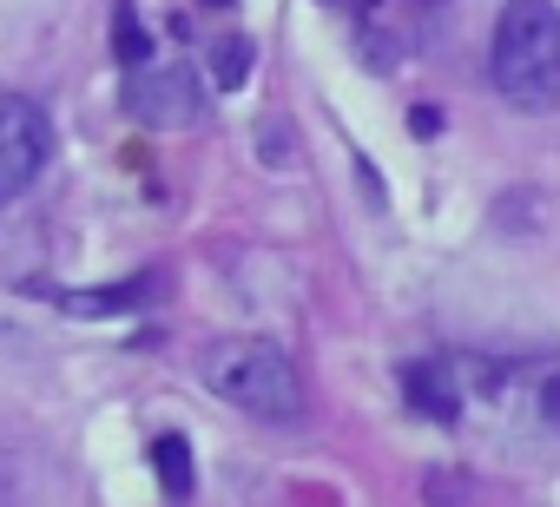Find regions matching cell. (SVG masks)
<instances>
[{"label":"cell","mask_w":560,"mask_h":507,"mask_svg":"<svg viewBox=\"0 0 560 507\" xmlns=\"http://www.w3.org/2000/svg\"><path fill=\"white\" fill-rule=\"evenodd\" d=\"M494 93L521 113H553L560 99V14L553 0H508L494 21Z\"/></svg>","instance_id":"1"},{"label":"cell","mask_w":560,"mask_h":507,"mask_svg":"<svg viewBox=\"0 0 560 507\" xmlns=\"http://www.w3.org/2000/svg\"><path fill=\"white\" fill-rule=\"evenodd\" d=\"M205 382L211 396H224L231 409L270 422V428H291L304 415V382H298V363L264 343V337H231V343H211L205 350Z\"/></svg>","instance_id":"2"},{"label":"cell","mask_w":560,"mask_h":507,"mask_svg":"<svg viewBox=\"0 0 560 507\" xmlns=\"http://www.w3.org/2000/svg\"><path fill=\"white\" fill-rule=\"evenodd\" d=\"M54 158V126L34 99L0 86V211H8L21 191H34V178Z\"/></svg>","instance_id":"3"},{"label":"cell","mask_w":560,"mask_h":507,"mask_svg":"<svg viewBox=\"0 0 560 507\" xmlns=\"http://www.w3.org/2000/svg\"><path fill=\"white\" fill-rule=\"evenodd\" d=\"M126 113H132L139 126L178 132V126H198V119H205V86L191 80V67H132V80H126Z\"/></svg>","instance_id":"4"},{"label":"cell","mask_w":560,"mask_h":507,"mask_svg":"<svg viewBox=\"0 0 560 507\" xmlns=\"http://www.w3.org/2000/svg\"><path fill=\"white\" fill-rule=\"evenodd\" d=\"M402 396H409V409H422L429 422H448V428H455V415H462L455 376H442V369H429V363H409V369H402Z\"/></svg>","instance_id":"5"},{"label":"cell","mask_w":560,"mask_h":507,"mask_svg":"<svg viewBox=\"0 0 560 507\" xmlns=\"http://www.w3.org/2000/svg\"><path fill=\"white\" fill-rule=\"evenodd\" d=\"M145 297H165V278H132V284H113V291H60V310L73 317H113V310H139Z\"/></svg>","instance_id":"6"},{"label":"cell","mask_w":560,"mask_h":507,"mask_svg":"<svg viewBox=\"0 0 560 507\" xmlns=\"http://www.w3.org/2000/svg\"><path fill=\"white\" fill-rule=\"evenodd\" d=\"M152 468H159V481H165L172 500H185L198 487V461H191V441L185 435H159L152 441Z\"/></svg>","instance_id":"7"},{"label":"cell","mask_w":560,"mask_h":507,"mask_svg":"<svg viewBox=\"0 0 560 507\" xmlns=\"http://www.w3.org/2000/svg\"><path fill=\"white\" fill-rule=\"evenodd\" d=\"M113 54H119L126 73L152 60V40H145V27H139V0H119V8H113Z\"/></svg>","instance_id":"8"},{"label":"cell","mask_w":560,"mask_h":507,"mask_svg":"<svg viewBox=\"0 0 560 507\" xmlns=\"http://www.w3.org/2000/svg\"><path fill=\"white\" fill-rule=\"evenodd\" d=\"M211 80L231 93V86H244L250 80V40H218V67H211Z\"/></svg>","instance_id":"9"},{"label":"cell","mask_w":560,"mask_h":507,"mask_svg":"<svg viewBox=\"0 0 560 507\" xmlns=\"http://www.w3.org/2000/svg\"><path fill=\"white\" fill-rule=\"evenodd\" d=\"M363 8H383V0H363Z\"/></svg>","instance_id":"10"},{"label":"cell","mask_w":560,"mask_h":507,"mask_svg":"<svg viewBox=\"0 0 560 507\" xmlns=\"http://www.w3.org/2000/svg\"><path fill=\"white\" fill-rule=\"evenodd\" d=\"M211 8H231V0H211Z\"/></svg>","instance_id":"11"},{"label":"cell","mask_w":560,"mask_h":507,"mask_svg":"<svg viewBox=\"0 0 560 507\" xmlns=\"http://www.w3.org/2000/svg\"><path fill=\"white\" fill-rule=\"evenodd\" d=\"M330 8H343V0H330Z\"/></svg>","instance_id":"12"}]
</instances>
